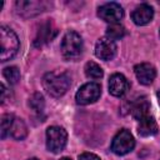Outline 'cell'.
Returning <instances> with one entry per match:
<instances>
[{
  "instance_id": "obj_1",
  "label": "cell",
  "mask_w": 160,
  "mask_h": 160,
  "mask_svg": "<svg viewBox=\"0 0 160 160\" xmlns=\"http://www.w3.org/2000/svg\"><path fill=\"white\" fill-rule=\"evenodd\" d=\"M70 76L66 72H58V71H51L46 72L42 78V86L44 89L55 98H59L64 95L69 86H70Z\"/></svg>"
},
{
  "instance_id": "obj_2",
  "label": "cell",
  "mask_w": 160,
  "mask_h": 160,
  "mask_svg": "<svg viewBox=\"0 0 160 160\" xmlns=\"http://www.w3.org/2000/svg\"><path fill=\"white\" fill-rule=\"evenodd\" d=\"M0 42H1V49H0L1 61L10 60L16 55L19 50V39L10 28L4 25L0 28Z\"/></svg>"
},
{
  "instance_id": "obj_3",
  "label": "cell",
  "mask_w": 160,
  "mask_h": 160,
  "mask_svg": "<svg viewBox=\"0 0 160 160\" xmlns=\"http://www.w3.org/2000/svg\"><path fill=\"white\" fill-rule=\"evenodd\" d=\"M82 52V39L75 31H68L61 41V54L65 59L72 60Z\"/></svg>"
},
{
  "instance_id": "obj_4",
  "label": "cell",
  "mask_w": 160,
  "mask_h": 160,
  "mask_svg": "<svg viewBox=\"0 0 160 160\" xmlns=\"http://www.w3.org/2000/svg\"><path fill=\"white\" fill-rule=\"evenodd\" d=\"M68 141L66 131L60 126H50L46 130V148L49 151L58 154L62 151Z\"/></svg>"
},
{
  "instance_id": "obj_5",
  "label": "cell",
  "mask_w": 160,
  "mask_h": 160,
  "mask_svg": "<svg viewBox=\"0 0 160 160\" xmlns=\"http://www.w3.org/2000/svg\"><path fill=\"white\" fill-rule=\"evenodd\" d=\"M135 146V140L131 132L126 129L120 130L112 139L111 142V150L116 155H125L130 152Z\"/></svg>"
},
{
  "instance_id": "obj_6",
  "label": "cell",
  "mask_w": 160,
  "mask_h": 160,
  "mask_svg": "<svg viewBox=\"0 0 160 160\" xmlns=\"http://www.w3.org/2000/svg\"><path fill=\"white\" fill-rule=\"evenodd\" d=\"M100 94H101V88L98 82H88L78 90L75 99L78 104L88 105V104L95 102L100 98Z\"/></svg>"
},
{
  "instance_id": "obj_7",
  "label": "cell",
  "mask_w": 160,
  "mask_h": 160,
  "mask_svg": "<svg viewBox=\"0 0 160 160\" xmlns=\"http://www.w3.org/2000/svg\"><path fill=\"white\" fill-rule=\"evenodd\" d=\"M98 15L106 22L118 24V21L124 16V11L122 8L116 2H106L99 8Z\"/></svg>"
},
{
  "instance_id": "obj_8",
  "label": "cell",
  "mask_w": 160,
  "mask_h": 160,
  "mask_svg": "<svg viewBox=\"0 0 160 160\" xmlns=\"http://www.w3.org/2000/svg\"><path fill=\"white\" fill-rule=\"evenodd\" d=\"M56 32H58V31H56V28L54 26L52 21H50V20L44 21V22L40 25V28H39V30H38V32H36V36H35V39H34V45H35L36 48L42 46L44 44L51 41V40L55 38Z\"/></svg>"
},
{
  "instance_id": "obj_9",
  "label": "cell",
  "mask_w": 160,
  "mask_h": 160,
  "mask_svg": "<svg viewBox=\"0 0 160 160\" xmlns=\"http://www.w3.org/2000/svg\"><path fill=\"white\" fill-rule=\"evenodd\" d=\"M116 54V45L109 38H101L95 45V55L101 60H111Z\"/></svg>"
},
{
  "instance_id": "obj_10",
  "label": "cell",
  "mask_w": 160,
  "mask_h": 160,
  "mask_svg": "<svg viewBox=\"0 0 160 160\" xmlns=\"http://www.w3.org/2000/svg\"><path fill=\"white\" fill-rule=\"evenodd\" d=\"M134 71H135V75L139 80V82L142 84V85H150L154 81L155 76H156L155 68L151 64H148V62L138 64L134 68Z\"/></svg>"
},
{
  "instance_id": "obj_11",
  "label": "cell",
  "mask_w": 160,
  "mask_h": 160,
  "mask_svg": "<svg viewBox=\"0 0 160 160\" xmlns=\"http://www.w3.org/2000/svg\"><path fill=\"white\" fill-rule=\"evenodd\" d=\"M129 88V82L122 74H112L109 79V92L112 96H122Z\"/></svg>"
},
{
  "instance_id": "obj_12",
  "label": "cell",
  "mask_w": 160,
  "mask_h": 160,
  "mask_svg": "<svg viewBox=\"0 0 160 160\" xmlns=\"http://www.w3.org/2000/svg\"><path fill=\"white\" fill-rule=\"evenodd\" d=\"M154 18V9L149 4H140L131 14V19L136 25H146Z\"/></svg>"
},
{
  "instance_id": "obj_13",
  "label": "cell",
  "mask_w": 160,
  "mask_h": 160,
  "mask_svg": "<svg viewBox=\"0 0 160 160\" xmlns=\"http://www.w3.org/2000/svg\"><path fill=\"white\" fill-rule=\"evenodd\" d=\"M18 12L22 16H32L44 10L45 2L40 1H16Z\"/></svg>"
},
{
  "instance_id": "obj_14",
  "label": "cell",
  "mask_w": 160,
  "mask_h": 160,
  "mask_svg": "<svg viewBox=\"0 0 160 160\" xmlns=\"http://www.w3.org/2000/svg\"><path fill=\"white\" fill-rule=\"evenodd\" d=\"M149 110H150V102L145 96L136 99L131 105V115L136 120H141L149 116Z\"/></svg>"
},
{
  "instance_id": "obj_15",
  "label": "cell",
  "mask_w": 160,
  "mask_h": 160,
  "mask_svg": "<svg viewBox=\"0 0 160 160\" xmlns=\"http://www.w3.org/2000/svg\"><path fill=\"white\" fill-rule=\"evenodd\" d=\"M138 132L141 136H152L158 132V124L152 116H146L141 120H139L138 125Z\"/></svg>"
},
{
  "instance_id": "obj_16",
  "label": "cell",
  "mask_w": 160,
  "mask_h": 160,
  "mask_svg": "<svg viewBox=\"0 0 160 160\" xmlns=\"http://www.w3.org/2000/svg\"><path fill=\"white\" fill-rule=\"evenodd\" d=\"M9 135H11V138H14L15 140H22V139L26 138L28 128H26V125H25L22 119H20V118H15L14 119Z\"/></svg>"
},
{
  "instance_id": "obj_17",
  "label": "cell",
  "mask_w": 160,
  "mask_h": 160,
  "mask_svg": "<svg viewBox=\"0 0 160 160\" xmlns=\"http://www.w3.org/2000/svg\"><path fill=\"white\" fill-rule=\"evenodd\" d=\"M125 34H126L125 28H124L122 25H120V24H111V25L108 26V29H106V36H108L109 39H111L112 41L124 38Z\"/></svg>"
},
{
  "instance_id": "obj_18",
  "label": "cell",
  "mask_w": 160,
  "mask_h": 160,
  "mask_svg": "<svg viewBox=\"0 0 160 160\" xmlns=\"http://www.w3.org/2000/svg\"><path fill=\"white\" fill-rule=\"evenodd\" d=\"M84 70H85L86 76L90 78V79H101L102 75H104L102 69H101L96 62H94V61H89V62H86Z\"/></svg>"
},
{
  "instance_id": "obj_19",
  "label": "cell",
  "mask_w": 160,
  "mask_h": 160,
  "mask_svg": "<svg viewBox=\"0 0 160 160\" xmlns=\"http://www.w3.org/2000/svg\"><path fill=\"white\" fill-rule=\"evenodd\" d=\"M2 75L8 80V82L11 84V85L16 84L20 80V71H19V69L16 66H8V68H5L4 71H2Z\"/></svg>"
},
{
  "instance_id": "obj_20",
  "label": "cell",
  "mask_w": 160,
  "mask_h": 160,
  "mask_svg": "<svg viewBox=\"0 0 160 160\" xmlns=\"http://www.w3.org/2000/svg\"><path fill=\"white\" fill-rule=\"evenodd\" d=\"M14 115L11 114H5L1 116V131H0V135H1V139H5L8 136V134H10V129H11V125H12V121H14Z\"/></svg>"
},
{
  "instance_id": "obj_21",
  "label": "cell",
  "mask_w": 160,
  "mask_h": 160,
  "mask_svg": "<svg viewBox=\"0 0 160 160\" xmlns=\"http://www.w3.org/2000/svg\"><path fill=\"white\" fill-rule=\"evenodd\" d=\"M29 105H30V108H31L34 111H36V112H42L44 106H45V101H44L42 95L39 94V92H35V94L30 98Z\"/></svg>"
},
{
  "instance_id": "obj_22",
  "label": "cell",
  "mask_w": 160,
  "mask_h": 160,
  "mask_svg": "<svg viewBox=\"0 0 160 160\" xmlns=\"http://www.w3.org/2000/svg\"><path fill=\"white\" fill-rule=\"evenodd\" d=\"M79 160H100V158L92 152H84L79 156Z\"/></svg>"
},
{
  "instance_id": "obj_23",
  "label": "cell",
  "mask_w": 160,
  "mask_h": 160,
  "mask_svg": "<svg viewBox=\"0 0 160 160\" xmlns=\"http://www.w3.org/2000/svg\"><path fill=\"white\" fill-rule=\"evenodd\" d=\"M1 92H2V95H1V101L5 102V100H6V94H8V89H6V86H5L4 84H1Z\"/></svg>"
},
{
  "instance_id": "obj_24",
  "label": "cell",
  "mask_w": 160,
  "mask_h": 160,
  "mask_svg": "<svg viewBox=\"0 0 160 160\" xmlns=\"http://www.w3.org/2000/svg\"><path fill=\"white\" fill-rule=\"evenodd\" d=\"M158 100H159V104H160V90L158 91Z\"/></svg>"
},
{
  "instance_id": "obj_25",
  "label": "cell",
  "mask_w": 160,
  "mask_h": 160,
  "mask_svg": "<svg viewBox=\"0 0 160 160\" xmlns=\"http://www.w3.org/2000/svg\"><path fill=\"white\" fill-rule=\"evenodd\" d=\"M60 160H71V159H70V158H61Z\"/></svg>"
},
{
  "instance_id": "obj_26",
  "label": "cell",
  "mask_w": 160,
  "mask_h": 160,
  "mask_svg": "<svg viewBox=\"0 0 160 160\" xmlns=\"http://www.w3.org/2000/svg\"><path fill=\"white\" fill-rule=\"evenodd\" d=\"M29 160H39V159H36V158H31V159H29Z\"/></svg>"
}]
</instances>
